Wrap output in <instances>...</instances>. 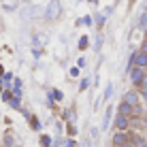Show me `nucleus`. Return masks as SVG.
<instances>
[{
    "mask_svg": "<svg viewBox=\"0 0 147 147\" xmlns=\"http://www.w3.org/2000/svg\"><path fill=\"white\" fill-rule=\"evenodd\" d=\"M60 11H62V7H60V0H51V2L47 4L45 17H47L49 22H53V19H58V17H60Z\"/></svg>",
    "mask_w": 147,
    "mask_h": 147,
    "instance_id": "obj_1",
    "label": "nucleus"
},
{
    "mask_svg": "<svg viewBox=\"0 0 147 147\" xmlns=\"http://www.w3.org/2000/svg\"><path fill=\"white\" fill-rule=\"evenodd\" d=\"M145 79V68L136 66V68H130V81H132L134 85H141V81Z\"/></svg>",
    "mask_w": 147,
    "mask_h": 147,
    "instance_id": "obj_2",
    "label": "nucleus"
},
{
    "mask_svg": "<svg viewBox=\"0 0 147 147\" xmlns=\"http://www.w3.org/2000/svg\"><path fill=\"white\" fill-rule=\"evenodd\" d=\"M124 100L128 105H132V107H136L139 105V100H141V96H139V92H134V90H128V92L124 94Z\"/></svg>",
    "mask_w": 147,
    "mask_h": 147,
    "instance_id": "obj_3",
    "label": "nucleus"
},
{
    "mask_svg": "<svg viewBox=\"0 0 147 147\" xmlns=\"http://www.w3.org/2000/svg\"><path fill=\"white\" fill-rule=\"evenodd\" d=\"M128 124H130V117H128V115L117 113V117H115V128H117V130H126V128H128Z\"/></svg>",
    "mask_w": 147,
    "mask_h": 147,
    "instance_id": "obj_4",
    "label": "nucleus"
},
{
    "mask_svg": "<svg viewBox=\"0 0 147 147\" xmlns=\"http://www.w3.org/2000/svg\"><path fill=\"white\" fill-rule=\"evenodd\" d=\"M128 136H132V134H126V132H124V130H119V132H117V134H113V145H115V147H119V145H124V143H128V141H130V139H128Z\"/></svg>",
    "mask_w": 147,
    "mask_h": 147,
    "instance_id": "obj_5",
    "label": "nucleus"
},
{
    "mask_svg": "<svg viewBox=\"0 0 147 147\" xmlns=\"http://www.w3.org/2000/svg\"><path fill=\"white\" fill-rule=\"evenodd\" d=\"M117 111H119L121 115H128V117H130V115L134 113V107H132V105H128V102H126V100H124V102L119 105V109H117Z\"/></svg>",
    "mask_w": 147,
    "mask_h": 147,
    "instance_id": "obj_6",
    "label": "nucleus"
},
{
    "mask_svg": "<svg viewBox=\"0 0 147 147\" xmlns=\"http://www.w3.org/2000/svg\"><path fill=\"white\" fill-rule=\"evenodd\" d=\"M130 143H132L134 147H147V139H143V136H136V134H132Z\"/></svg>",
    "mask_w": 147,
    "mask_h": 147,
    "instance_id": "obj_7",
    "label": "nucleus"
},
{
    "mask_svg": "<svg viewBox=\"0 0 147 147\" xmlns=\"http://www.w3.org/2000/svg\"><path fill=\"white\" fill-rule=\"evenodd\" d=\"M111 96H113V85L109 83V85H107V90H105V100H109Z\"/></svg>",
    "mask_w": 147,
    "mask_h": 147,
    "instance_id": "obj_8",
    "label": "nucleus"
},
{
    "mask_svg": "<svg viewBox=\"0 0 147 147\" xmlns=\"http://www.w3.org/2000/svg\"><path fill=\"white\" fill-rule=\"evenodd\" d=\"M109 119H111V107L107 109V115H105V121H102V130H105V128L109 126Z\"/></svg>",
    "mask_w": 147,
    "mask_h": 147,
    "instance_id": "obj_9",
    "label": "nucleus"
},
{
    "mask_svg": "<svg viewBox=\"0 0 147 147\" xmlns=\"http://www.w3.org/2000/svg\"><path fill=\"white\" fill-rule=\"evenodd\" d=\"M100 45H102V34H98V36H96V45H94V49H96V51L100 49Z\"/></svg>",
    "mask_w": 147,
    "mask_h": 147,
    "instance_id": "obj_10",
    "label": "nucleus"
},
{
    "mask_svg": "<svg viewBox=\"0 0 147 147\" xmlns=\"http://www.w3.org/2000/svg\"><path fill=\"white\" fill-rule=\"evenodd\" d=\"M79 24H85V26H92V17H83Z\"/></svg>",
    "mask_w": 147,
    "mask_h": 147,
    "instance_id": "obj_11",
    "label": "nucleus"
},
{
    "mask_svg": "<svg viewBox=\"0 0 147 147\" xmlns=\"http://www.w3.org/2000/svg\"><path fill=\"white\" fill-rule=\"evenodd\" d=\"M79 47H81V49H85V47H88V38H85V36L79 40Z\"/></svg>",
    "mask_w": 147,
    "mask_h": 147,
    "instance_id": "obj_12",
    "label": "nucleus"
},
{
    "mask_svg": "<svg viewBox=\"0 0 147 147\" xmlns=\"http://www.w3.org/2000/svg\"><path fill=\"white\" fill-rule=\"evenodd\" d=\"M4 145H7V147H13V139H11V136H7V139H4Z\"/></svg>",
    "mask_w": 147,
    "mask_h": 147,
    "instance_id": "obj_13",
    "label": "nucleus"
},
{
    "mask_svg": "<svg viewBox=\"0 0 147 147\" xmlns=\"http://www.w3.org/2000/svg\"><path fill=\"white\" fill-rule=\"evenodd\" d=\"M40 145H43V147H49V139H47V136H43V141H40Z\"/></svg>",
    "mask_w": 147,
    "mask_h": 147,
    "instance_id": "obj_14",
    "label": "nucleus"
},
{
    "mask_svg": "<svg viewBox=\"0 0 147 147\" xmlns=\"http://www.w3.org/2000/svg\"><path fill=\"white\" fill-rule=\"evenodd\" d=\"M141 90H147V75H145V79L141 81Z\"/></svg>",
    "mask_w": 147,
    "mask_h": 147,
    "instance_id": "obj_15",
    "label": "nucleus"
},
{
    "mask_svg": "<svg viewBox=\"0 0 147 147\" xmlns=\"http://www.w3.org/2000/svg\"><path fill=\"white\" fill-rule=\"evenodd\" d=\"M88 85H90V81H88V79H83V81H81V90H85Z\"/></svg>",
    "mask_w": 147,
    "mask_h": 147,
    "instance_id": "obj_16",
    "label": "nucleus"
},
{
    "mask_svg": "<svg viewBox=\"0 0 147 147\" xmlns=\"http://www.w3.org/2000/svg\"><path fill=\"white\" fill-rule=\"evenodd\" d=\"M145 24H147V15L143 13V15H141V26H145Z\"/></svg>",
    "mask_w": 147,
    "mask_h": 147,
    "instance_id": "obj_17",
    "label": "nucleus"
},
{
    "mask_svg": "<svg viewBox=\"0 0 147 147\" xmlns=\"http://www.w3.org/2000/svg\"><path fill=\"white\" fill-rule=\"evenodd\" d=\"M53 98L55 100H62V92H53Z\"/></svg>",
    "mask_w": 147,
    "mask_h": 147,
    "instance_id": "obj_18",
    "label": "nucleus"
},
{
    "mask_svg": "<svg viewBox=\"0 0 147 147\" xmlns=\"http://www.w3.org/2000/svg\"><path fill=\"white\" fill-rule=\"evenodd\" d=\"M141 51H145V53H147V38L143 40V45H141Z\"/></svg>",
    "mask_w": 147,
    "mask_h": 147,
    "instance_id": "obj_19",
    "label": "nucleus"
},
{
    "mask_svg": "<svg viewBox=\"0 0 147 147\" xmlns=\"http://www.w3.org/2000/svg\"><path fill=\"white\" fill-rule=\"evenodd\" d=\"M119 147H134V145H132V143L128 141V143H124V145H119Z\"/></svg>",
    "mask_w": 147,
    "mask_h": 147,
    "instance_id": "obj_20",
    "label": "nucleus"
},
{
    "mask_svg": "<svg viewBox=\"0 0 147 147\" xmlns=\"http://www.w3.org/2000/svg\"><path fill=\"white\" fill-rule=\"evenodd\" d=\"M143 100L147 102V90H143Z\"/></svg>",
    "mask_w": 147,
    "mask_h": 147,
    "instance_id": "obj_21",
    "label": "nucleus"
},
{
    "mask_svg": "<svg viewBox=\"0 0 147 147\" xmlns=\"http://www.w3.org/2000/svg\"><path fill=\"white\" fill-rule=\"evenodd\" d=\"M83 147H92V143H90V141H85V143H83Z\"/></svg>",
    "mask_w": 147,
    "mask_h": 147,
    "instance_id": "obj_22",
    "label": "nucleus"
},
{
    "mask_svg": "<svg viewBox=\"0 0 147 147\" xmlns=\"http://www.w3.org/2000/svg\"><path fill=\"white\" fill-rule=\"evenodd\" d=\"M0 75H2V66H0Z\"/></svg>",
    "mask_w": 147,
    "mask_h": 147,
    "instance_id": "obj_23",
    "label": "nucleus"
},
{
    "mask_svg": "<svg viewBox=\"0 0 147 147\" xmlns=\"http://www.w3.org/2000/svg\"><path fill=\"white\" fill-rule=\"evenodd\" d=\"M90 2H96V0H90Z\"/></svg>",
    "mask_w": 147,
    "mask_h": 147,
    "instance_id": "obj_24",
    "label": "nucleus"
}]
</instances>
